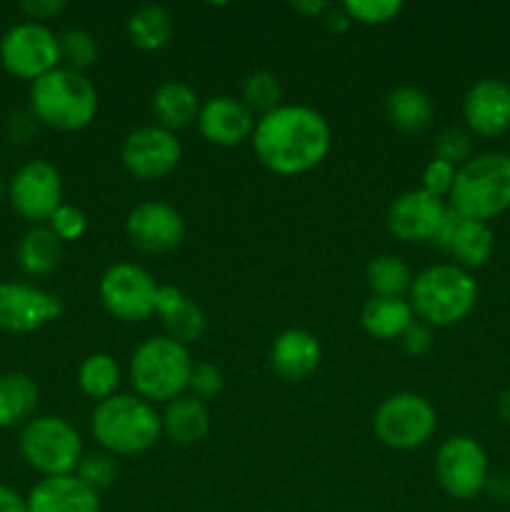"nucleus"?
I'll return each instance as SVG.
<instances>
[{"label":"nucleus","mask_w":510,"mask_h":512,"mask_svg":"<svg viewBox=\"0 0 510 512\" xmlns=\"http://www.w3.org/2000/svg\"><path fill=\"white\" fill-rule=\"evenodd\" d=\"M250 140L265 168L278 175H300L325 160L330 125L308 105H280L255 123Z\"/></svg>","instance_id":"f257e3e1"},{"label":"nucleus","mask_w":510,"mask_h":512,"mask_svg":"<svg viewBox=\"0 0 510 512\" xmlns=\"http://www.w3.org/2000/svg\"><path fill=\"white\" fill-rule=\"evenodd\" d=\"M30 113L48 128L75 133L98 113V93L83 73L55 68L30 85Z\"/></svg>","instance_id":"f03ea898"},{"label":"nucleus","mask_w":510,"mask_h":512,"mask_svg":"<svg viewBox=\"0 0 510 512\" xmlns=\"http://www.w3.org/2000/svg\"><path fill=\"white\" fill-rule=\"evenodd\" d=\"M448 200L450 210L478 223L505 213L510 208V155L485 153L460 165Z\"/></svg>","instance_id":"7ed1b4c3"},{"label":"nucleus","mask_w":510,"mask_h":512,"mask_svg":"<svg viewBox=\"0 0 510 512\" xmlns=\"http://www.w3.org/2000/svg\"><path fill=\"white\" fill-rule=\"evenodd\" d=\"M90 430L113 455H138L153 448L163 433V420L148 400L113 395L93 410Z\"/></svg>","instance_id":"20e7f679"},{"label":"nucleus","mask_w":510,"mask_h":512,"mask_svg":"<svg viewBox=\"0 0 510 512\" xmlns=\"http://www.w3.org/2000/svg\"><path fill=\"white\" fill-rule=\"evenodd\" d=\"M478 300V285L458 265L425 268L410 285V308L428 325H455L470 315Z\"/></svg>","instance_id":"39448f33"},{"label":"nucleus","mask_w":510,"mask_h":512,"mask_svg":"<svg viewBox=\"0 0 510 512\" xmlns=\"http://www.w3.org/2000/svg\"><path fill=\"white\" fill-rule=\"evenodd\" d=\"M193 360L185 345L168 335L148 338L130 358V380L138 398L170 403L188 388Z\"/></svg>","instance_id":"423d86ee"},{"label":"nucleus","mask_w":510,"mask_h":512,"mask_svg":"<svg viewBox=\"0 0 510 512\" xmlns=\"http://www.w3.org/2000/svg\"><path fill=\"white\" fill-rule=\"evenodd\" d=\"M20 453L30 468L43 473L45 478L73 475L83 460V440L68 420L43 415L25 423L20 433Z\"/></svg>","instance_id":"0eeeda50"},{"label":"nucleus","mask_w":510,"mask_h":512,"mask_svg":"<svg viewBox=\"0 0 510 512\" xmlns=\"http://www.w3.org/2000/svg\"><path fill=\"white\" fill-rule=\"evenodd\" d=\"M438 425L435 408L415 393H395L380 403L375 410V435L388 448L415 450L428 443Z\"/></svg>","instance_id":"6e6552de"},{"label":"nucleus","mask_w":510,"mask_h":512,"mask_svg":"<svg viewBox=\"0 0 510 512\" xmlns=\"http://www.w3.org/2000/svg\"><path fill=\"white\" fill-rule=\"evenodd\" d=\"M0 63L20 80H38L50 70L60 68L58 35L43 23L13 25L0 38Z\"/></svg>","instance_id":"1a4fd4ad"},{"label":"nucleus","mask_w":510,"mask_h":512,"mask_svg":"<svg viewBox=\"0 0 510 512\" xmlns=\"http://www.w3.org/2000/svg\"><path fill=\"white\" fill-rule=\"evenodd\" d=\"M438 483L450 498L473 500L488 488V455L478 440L468 435H453L445 440L435 458Z\"/></svg>","instance_id":"9d476101"},{"label":"nucleus","mask_w":510,"mask_h":512,"mask_svg":"<svg viewBox=\"0 0 510 512\" xmlns=\"http://www.w3.org/2000/svg\"><path fill=\"white\" fill-rule=\"evenodd\" d=\"M160 285L135 263H115L100 278V300L110 315L125 323H138L155 313Z\"/></svg>","instance_id":"9b49d317"},{"label":"nucleus","mask_w":510,"mask_h":512,"mask_svg":"<svg viewBox=\"0 0 510 512\" xmlns=\"http://www.w3.org/2000/svg\"><path fill=\"white\" fill-rule=\"evenodd\" d=\"M8 198L15 213L40 225L63 205V180L48 160H30L10 178Z\"/></svg>","instance_id":"f8f14e48"},{"label":"nucleus","mask_w":510,"mask_h":512,"mask_svg":"<svg viewBox=\"0 0 510 512\" xmlns=\"http://www.w3.org/2000/svg\"><path fill=\"white\" fill-rule=\"evenodd\" d=\"M125 170L138 180H155L173 173L180 163V140L160 125H145L123 140Z\"/></svg>","instance_id":"ddd939ff"},{"label":"nucleus","mask_w":510,"mask_h":512,"mask_svg":"<svg viewBox=\"0 0 510 512\" xmlns=\"http://www.w3.org/2000/svg\"><path fill=\"white\" fill-rule=\"evenodd\" d=\"M63 313L58 295L28 283H0V330L33 333Z\"/></svg>","instance_id":"4468645a"},{"label":"nucleus","mask_w":510,"mask_h":512,"mask_svg":"<svg viewBox=\"0 0 510 512\" xmlns=\"http://www.w3.org/2000/svg\"><path fill=\"white\" fill-rule=\"evenodd\" d=\"M125 233H128L133 248H138L140 253L158 255L175 250L183 243L185 223L183 215L173 205L148 200V203L130 210L128 220H125Z\"/></svg>","instance_id":"2eb2a0df"},{"label":"nucleus","mask_w":510,"mask_h":512,"mask_svg":"<svg viewBox=\"0 0 510 512\" xmlns=\"http://www.w3.org/2000/svg\"><path fill=\"white\" fill-rule=\"evenodd\" d=\"M448 205L443 198L420 190H408L388 208V230L403 243H430L440 233Z\"/></svg>","instance_id":"dca6fc26"},{"label":"nucleus","mask_w":510,"mask_h":512,"mask_svg":"<svg viewBox=\"0 0 510 512\" xmlns=\"http://www.w3.org/2000/svg\"><path fill=\"white\" fill-rule=\"evenodd\" d=\"M433 243L440 250H445L455 260L458 268L470 270L488 263L490 255H493L495 238L488 223L468 220L448 208V215H445L443 225H440V233L435 235Z\"/></svg>","instance_id":"f3484780"},{"label":"nucleus","mask_w":510,"mask_h":512,"mask_svg":"<svg viewBox=\"0 0 510 512\" xmlns=\"http://www.w3.org/2000/svg\"><path fill=\"white\" fill-rule=\"evenodd\" d=\"M463 118L470 133L495 138L510 130V85L500 78H483L465 93Z\"/></svg>","instance_id":"a211bd4d"},{"label":"nucleus","mask_w":510,"mask_h":512,"mask_svg":"<svg viewBox=\"0 0 510 512\" xmlns=\"http://www.w3.org/2000/svg\"><path fill=\"white\" fill-rule=\"evenodd\" d=\"M198 128L208 143L220 145V148H235L243 140L253 138L255 120L243 100L218 95L200 105Z\"/></svg>","instance_id":"6ab92c4d"},{"label":"nucleus","mask_w":510,"mask_h":512,"mask_svg":"<svg viewBox=\"0 0 510 512\" xmlns=\"http://www.w3.org/2000/svg\"><path fill=\"white\" fill-rule=\"evenodd\" d=\"M320 358H323V350H320L318 338L300 328L280 333L270 348V365L288 383H300V380L310 378L318 370Z\"/></svg>","instance_id":"aec40b11"},{"label":"nucleus","mask_w":510,"mask_h":512,"mask_svg":"<svg viewBox=\"0 0 510 512\" xmlns=\"http://www.w3.org/2000/svg\"><path fill=\"white\" fill-rule=\"evenodd\" d=\"M25 500L28 512H100L98 493L85 488L75 475L43 478Z\"/></svg>","instance_id":"412c9836"},{"label":"nucleus","mask_w":510,"mask_h":512,"mask_svg":"<svg viewBox=\"0 0 510 512\" xmlns=\"http://www.w3.org/2000/svg\"><path fill=\"white\" fill-rule=\"evenodd\" d=\"M360 323L370 338L400 340L405 330L415 323V313L408 300L373 295L360 313Z\"/></svg>","instance_id":"4be33fe9"},{"label":"nucleus","mask_w":510,"mask_h":512,"mask_svg":"<svg viewBox=\"0 0 510 512\" xmlns=\"http://www.w3.org/2000/svg\"><path fill=\"white\" fill-rule=\"evenodd\" d=\"M160 420H163L165 435L178 445L200 443L210 430L208 408L203 400L193 398V395H180V398L170 400Z\"/></svg>","instance_id":"5701e85b"},{"label":"nucleus","mask_w":510,"mask_h":512,"mask_svg":"<svg viewBox=\"0 0 510 512\" xmlns=\"http://www.w3.org/2000/svg\"><path fill=\"white\" fill-rule=\"evenodd\" d=\"M153 113L160 128L175 133L198 120L200 100L190 85L180 83V80H168L153 93Z\"/></svg>","instance_id":"b1692460"},{"label":"nucleus","mask_w":510,"mask_h":512,"mask_svg":"<svg viewBox=\"0 0 510 512\" xmlns=\"http://www.w3.org/2000/svg\"><path fill=\"white\" fill-rule=\"evenodd\" d=\"M388 120L400 133H423L433 123V100L415 85H400L385 98Z\"/></svg>","instance_id":"393cba45"},{"label":"nucleus","mask_w":510,"mask_h":512,"mask_svg":"<svg viewBox=\"0 0 510 512\" xmlns=\"http://www.w3.org/2000/svg\"><path fill=\"white\" fill-rule=\"evenodd\" d=\"M63 243L48 225H33L18 243V265L30 278H45L58 268Z\"/></svg>","instance_id":"a878e982"},{"label":"nucleus","mask_w":510,"mask_h":512,"mask_svg":"<svg viewBox=\"0 0 510 512\" xmlns=\"http://www.w3.org/2000/svg\"><path fill=\"white\" fill-rule=\"evenodd\" d=\"M38 408V385L25 373L0 375V428H15L33 418Z\"/></svg>","instance_id":"bb28decb"},{"label":"nucleus","mask_w":510,"mask_h":512,"mask_svg":"<svg viewBox=\"0 0 510 512\" xmlns=\"http://www.w3.org/2000/svg\"><path fill=\"white\" fill-rule=\"evenodd\" d=\"M128 38L138 50H160L173 38V15L163 5H140L128 18Z\"/></svg>","instance_id":"cd10ccee"},{"label":"nucleus","mask_w":510,"mask_h":512,"mask_svg":"<svg viewBox=\"0 0 510 512\" xmlns=\"http://www.w3.org/2000/svg\"><path fill=\"white\" fill-rule=\"evenodd\" d=\"M365 280L378 298H400L403 293H410V285H413L410 268L398 255H378L370 260Z\"/></svg>","instance_id":"c85d7f7f"},{"label":"nucleus","mask_w":510,"mask_h":512,"mask_svg":"<svg viewBox=\"0 0 510 512\" xmlns=\"http://www.w3.org/2000/svg\"><path fill=\"white\" fill-rule=\"evenodd\" d=\"M120 383V368L110 355L95 353L83 360L78 370V385L88 398L108 400L115 395V388Z\"/></svg>","instance_id":"c756f323"},{"label":"nucleus","mask_w":510,"mask_h":512,"mask_svg":"<svg viewBox=\"0 0 510 512\" xmlns=\"http://www.w3.org/2000/svg\"><path fill=\"white\" fill-rule=\"evenodd\" d=\"M163 320L165 330H168V338H173L175 343L188 345L193 340H198L205 330V315L188 295H180L170 308H165L163 313H158Z\"/></svg>","instance_id":"7c9ffc66"},{"label":"nucleus","mask_w":510,"mask_h":512,"mask_svg":"<svg viewBox=\"0 0 510 512\" xmlns=\"http://www.w3.org/2000/svg\"><path fill=\"white\" fill-rule=\"evenodd\" d=\"M280 100H283V88L273 73L255 70L248 75L243 85V103L250 113H273L275 108H280Z\"/></svg>","instance_id":"2f4dec72"},{"label":"nucleus","mask_w":510,"mask_h":512,"mask_svg":"<svg viewBox=\"0 0 510 512\" xmlns=\"http://www.w3.org/2000/svg\"><path fill=\"white\" fill-rule=\"evenodd\" d=\"M58 45L60 63H65V68L75 70V73H83V70H88L98 60V43L83 28L65 30L63 35H58Z\"/></svg>","instance_id":"473e14b6"},{"label":"nucleus","mask_w":510,"mask_h":512,"mask_svg":"<svg viewBox=\"0 0 510 512\" xmlns=\"http://www.w3.org/2000/svg\"><path fill=\"white\" fill-rule=\"evenodd\" d=\"M75 478L85 488L93 490V493H100V490H108L115 483V478H118V465H115V460L110 455H85L78 463V468H75Z\"/></svg>","instance_id":"72a5a7b5"},{"label":"nucleus","mask_w":510,"mask_h":512,"mask_svg":"<svg viewBox=\"0 0 510 512\" xmlns=\"http://www.w3.org/2000/svg\"><path fill=\"white\" fill-rule=\"evenodd\" d=\"M343 8L353 23L383 25L388 20L398 18L400 10H403V3L400 0H348Z\"/></svg>","instance_id":"f704fd0d"},{"label":"nucleus","mask_w":510,"mask_h":512,"mask_svg":"<svg viewBox=\"0 0 510 512\" xmlns=\"http://www.w3.org/2000/svg\"><path fill=\"white\" fill-rule=\"evenodd\" d=\"M473 155V138L460 128H448L435 138V158L450 163L453 168L465 165Z\"/></svg>","instance_id":"c9c22d12"},{"label":"nucleus","mask_w":510,"mask_h":512,"mask_svg":"<svg viewBox=\"0 0 510 512\" xmlns=\"http://www.w3.org/2000/svg\"><path fill=\"white\" fill-rule=\"evenodd\" d=\"M48 228L58 235L60 243H65V240H78L83 238V233L88 230V218H85V213L80 208L63 203L53 213Z\"/></svg>","instance_id":"e433bc0d"},{"label":"nucleus","mask_w":510,"mask_h":512,"mask_svg":"<svg viewBox=\"0 0 510 512\" xmlns=\"http://www.w3.org/2000/svg\"><path fill=\"white\" fill-rule=\"evenodd\" d=\"M455 173H458V168L433 158L423 170V190L435 195V198H445V195H450V190H453Z\"/></svg>","instance_id":"4c0bfd02"},{"label":"nucleus","mask_w":510,"mask_h":512,"mask_svg":"<svg viewBox=\"0 0 510 512\" xmlns=\"http://www.w3.org/2000/svg\"><path fill=\"white\" fill-rule=\"evenodd\" d=\"M188 388L193 390V398H198V400L215 398V395L223 390V373H220V370L210 363L193 365Z\"/></svg>","instance_id":"58836bf2"},{"label":"nucleus","mask_w":510,"mask_h":512,"mask_svg":"<svg viewBox=\"0 0 510 512\" xmlns=\"http://www.w3.org/2000/svg\"><path fill=\"white\" fill-rule=\"evenodd\" d=\"M35 128H38V120L30 110H15L10 113L8 123H5V130H8V138L13 143H28L35 135Z\"/></svg>","instance_id":"ea45409f"},{"label":"nucleus","mask_w":510,"mask_h":512,"mask_svg":"<svg viewBox=\"0 0 510 512\" xmlns=\"http://www.w3.org/2000/svg\"><path fill=\"white\" fill-rule=\"evenodd\" d=\"M400 345H403L405 353L418 358V355L428 353V350L433 348V335H430V330L425 328V325L413 323L408 330H405L403 338H400Z\"/></svg>","instance_id":"a19ab883"},{"label":"nucleus","mask_w":510,"mask_h":512,"mask_svg":"<svg viewBox=\"0 0 510 512\" xmlns=\"http://www.w3.org/2000/svg\"><path fill=\"white\" fill-rule=\"evenodd\" d=\"M63 8H65V0H23V3H20V10H23L33 23L55 18Z\"/></svg>","instance_id":"79ce46f5"},{"label":"nucleus","mask_w":510,"mask_h":512,"mask_svg":"<svg viewBox=\"0 0 510 512\" xmlns=\"http://www.w3.org/2000/svg\"><path fill=\"white\" fill-rule=\"evenodd\" d=\"M323 20H325V28H328L330 33H335V35L345 33V30H348L350 25H353V20H350V15L345 13L343 5H340V8L330 5V10L323 15Z\"/></svg>","instance_id":"37998d69"},{"label":"nucleus","mask_w":510,"mask_h":512,"mask_svg":"<svg viewBox=\"0 0 510 512\" xmlns=\"http://www.w3.org/2000/svg\"><path fill=\"white\" fill-rule=\"evenodd\" d=\"M0 512H28V500L15 493L13 488L0 485Z\"/></svg>","instance_id":"c03bdc74"},{"label":"nucleus","mask_w":510,"mask_h":512,"mask_svg":"<svg viewBox=\"0 0 510 512\" xmlns=\"http://www.w3.org/2000/svg\"><path fill=\"white\" fill-rule=\"evenodd\" d=\"M293 10L305 15V18H323L330 10V3H323V0H298V3H293Z\"/></svg>","instance_id":"a18cd8bd"},{"label":"nucleus","mask_w":510,"mask_h":512,"mask_svg":"<svg viewBox=\"0 0 510 512\" xmlns=\"http://www.w3.org/2000/svg\"><path fill=\"white\" fill-rule=\"evenodd\" d=\"M500 415H503L505 423L510 425V388L500 395Z\"/></svg>","instance_id":"49530a36"},{"label":"nucleus","mask_w":510,"mask_h":512,"mask_svg":"<svg viewBox=\"0 0 510 512\" xmlns=\"http://www.w3.org/2000/svg\"><path fill=\"white\" fill-rule=\"evenodd\" d=\"M5 195V180H3V175H0V198H3Z\"/></svg>","instance_id":"de8ad7c7"}]
</instances>
